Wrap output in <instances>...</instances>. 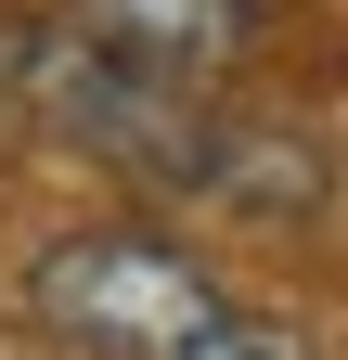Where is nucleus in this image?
Here are the masks:
<instances>
[{
	"instance_id": "2",
	"label": "nucleus",
	"mask_w": 348,
	"mask_h": 360,
	"mask_svg": "<svg viewBox=\"0 0 348 360\" xmlns=\"http://www.w3.org/2000/svg\"><path fill=\"white\" fill-rule=\"evenodd\" d=\"M65 26L77 39H104L116 65H155V77H232L271 52V26H284V0H65Z\"/></svg>"
},
{
	"instance_id": "1",
	"label": "nucleus",
	"mask_w": 348,
	"mask_h": 360,
	"mask_svg": "<svg viewBox=\"0 0 348 360\" xmlns=\"http://www.w3.org/2000/svg\"><path fill=\"white\" fill-rule=\"evenodd\" d=\"M26 309H39V335L77 347V360H181L232 296H220V270H206L194 245L129 232V219H91V232L39 245Z\"/></svg>"
},
{
	"instance_id": "3",
	"label": "nucleus",
	"mask_w": 348,
	"mask_h": 360,
	"mask_svg": "<svg viewBox=\"0 0 348 360\" xmlns=\"http://www.w3.org/2000/svg\"><path fill=\"white\" fill-rule=\"evenodd\" d=\"M181 360H323V335L297 322V309H245V296H232V309H220V322H206Z\"/></svg>"
}]
</instances>
